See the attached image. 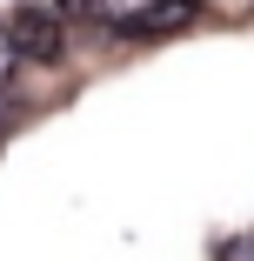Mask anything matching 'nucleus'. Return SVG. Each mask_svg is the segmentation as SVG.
<instances>
[{
  "instance_id": "nucleus-4",
  "label": "nucleus",
  "mask_w": 254,
  "mask_h": 261,
  "mask_svg": "<svg viewBox=\"0 0 254 261\" xmlns=\"http://www.w3.org/2000/svg\"><path fill=\"white\" fill-rule=\"evenodd\" d=\"M34 7H47L54 20H80V14H87V0H34Z\"/></svg>"
},
{
  "instance_id": "nucleus-1",
  "label": "nucleus",
  "mask_w": 254,
  "mask_h": 261,
  "mask_svg": "<svg viewBox=\"0 0 254 261\" xmlns=\"http://www.w3.org/2000/svg\"><path fill=\"white\" fill-rule=\"evenodd\" d=\"M7 34H14L20 61H61V47H67V20H54L47 7H20Z\"/></svg>"
},
{
  "instance_id": "nucleus-3",
  "label": "nucleus",
  "mask_w": 254,
  "mask_h": 261,
  "mask_svg": "<svg viewBox=\"0 0 254 261\" xmlns=\"http://www.w3.org/2000/svg\"><path fill=\"white\" fill-rule=\"evenodd\" d=\"M14 67H20V54H14V34H7V27H0V87H7V81H14Z\"/></svg>"
},
{
  "instance_id": "nucleus-2",
  "label": "nucleus",
  "mask_w": 254,
  "mask_h": 261,
  "mask_svg": "<svg viewBox=\"0 0 254 261\" xmlns=\"http://www.w3.org/2000/svg\"><path fill=\"white\" fill-rule=\"evenodd\" d=\"M147 7H154V0H87V14H100L107 27H134Z\"/></svg>"
}]
</instances>
